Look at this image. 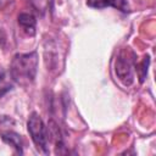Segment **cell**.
I'll return each mask as SVG.
<instances>
[{"mask_svg":"<svg viewBox=\"0 0 156 156\" xmlns=\"http://www.w3.org/2000/svg\"><path fill=\"white\" fill-rule=\"evenodd\" d=\"M38 68V54L32 51L28 54H16L11 61L10 76L13 82L27 85L30 84L37 74Z\"/></svg>","mask_w":156,"mask_h":156,"instance_id":"1","label":"cell"},{"mask_svg":"<svg viewBox=\"0 0 156 156\" xmlns=\"http://www.w3.org/2000/svg\"><path fill=\"white\" fill-rule=\"evenodd\" d=\"M28 132L32 136L33 143L35 144V146L38 147V150H40L43 154L48 155L49 154V133L48 129L43 122V119L39 117L38 113L33 112L28 119Z\"/></svg>","mask_w":156,"mask_h":156,"instance_id":"2","label":"cell"},{"mask_svg":"<svg viewBox=\"0 0 156 156\" xmlns=\"http://www.w3.org/2000/svg\"><path fill=\"white\" fill-rule=\"evenodd\" d=\"M116 74L118 78L126 84L129 85L133 82V73H132V63L128 57L119 55L116 61Z\"/></svg>","mask_w":156,"mask_h":156,"instance_id":"3","label":"cell"},{"mask_svg":"<svg viewBox=\"0 0 156 156\" xmlns=\"http://www.w3.org/2000/svg\"><path fill=\"white\" fill-rule=\"evenodd\" d=\"M87 5L94 9H104L107 6H112L123 12L129 11V6L126 0H88Z\"/></svg>","mask_w":156,"mask_h":156,"instance_id":"4","label":"cell"},{"mask_svg":"<svg viewBox=\"0 0 156 156\" xmlns=\"http://www.w3.org/2000/svg\"><path fill=\"white\" fill-rule=\"evenodd\" d=\"M1 139L2 141H5L6 144H9L10 146H12L17 154L22 155L23 154V141H22V138L20 134L15 133V132H4L1 133Z\"/></svg>","mask_w":156,"mask_h":156,"instance_id":"5","label":"cell"},{"mask_svg":"<svg viewBox=\"0 0 156 156\" xmlns=\"http://www.w3.org/2000/svg\"><path fill=\"white\" fill-rule=\"evenodd\" d=\"M18 24L22 27V29L29 34V35H34L35 33V18L33 15L30 13H21L18 16Z\"/></svg>","mask_w":156,"mask_h":156,"instance_id":"6","label":"cell"},{"mask_svg":"<svg viewBox=\"0 0 156 156\" xmlns=\"http://www.w3.org/2000/svg\"><path fill=\"white\" fill-rule=\"evenodd\" d=\"M12 88H13V79L11 78L10 73L7 72L0 73V99Z\"/></svg>","mask_w":156,"mask_h":156,"instance_id":"7","label":"cell"},{"mask_svg":"<svg viewBox=\"0 0 156 156\" xmlns=\"http://www.w3.org/2000/svg\"><path fill=\"white\" fill-rule=\"evenodd\" d=\"M149 63H150V57L149 55H146L144 57V60L136 65V72H138V76H139V80L143 83L145 80V77L147 74V67H149Z\"/></svg>","mask_w":156,"mask_h":156,"instance_id":"8","label":"cell"}]
</instances>
